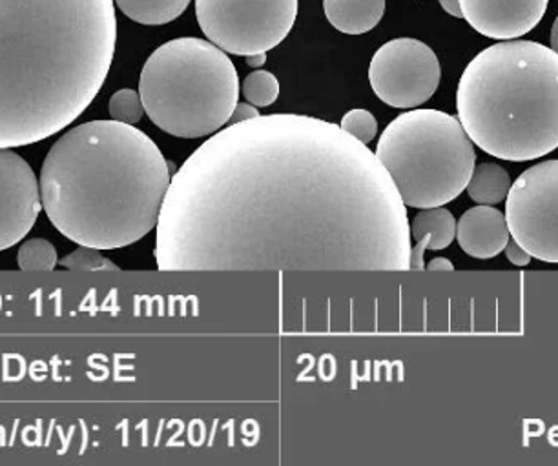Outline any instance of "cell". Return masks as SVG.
Returning a JSON list of instances; mask_svg holds the SVG:
<instances>
[{"instance_id":"cell-11","label":"cell","mask_w":558,"mask_h":466,"mask_svg":"<svg viewBox=\"0 0 558 466\" xmlns=\"http://www.w3.org/2000/svg\"><path fill=\"white\" fill-rule=\"evenodd\" d=\"M471 28L489 39L513 40L530 34L546 15L549 0H458Z\"/></svg>"},{"instance_id":"cell-9","label":"cell","mask_w":558,"mask_h":466,"mask_svg":"<svg viewBox=\"0 0 558 466\" xmlns=\"http://www.w3.org/2000/svg\"><path fill=\"white\" fill-rule=\"evenodd\" d=\"M441 68L435 51L418 39L389 40L368 66V83L376 97L392 108L413 110L440 86Z\"/></svg>"},{"instance_id":"cell-16","label":"cell","mask_w":558,"mask_h":466,"mask_svg":"<svg viewBox=\"0 0 558 466\" xmlns=\"http://www.w3.org/2000/svg\"><path fill=\"white\" fill-rule=\"evenodd\" d=\"M116 7L145 26H162L181 17L192 0H113Z\"/></svg>"},{"instance_id":"cell-6","label":"cell","mask_w":558,"mask_h":466,"mask_svg":"<svg viewBox=\"0 0 558 466\" xmlns=\"http://www.w3.org/2000/svg\"><path fill=\"white\" fill-rule=\"evenodd\" d=\"M376 157L397 184L403 205H449L468 188L476 167L475 145L458 116L440 110H409L381 134Z\"/></svg>"},{"instance_id":"cell-2","label":"cell","mask_w":558,"mask_h":466,"mask_svg":"<svg viewBox=\"0 0 558 466\" xmlns=\"http://www.w3.org/2000/svg\"><path fill=\"white\" fill-rule=\"evenodd\" d=\"M116 40L113 0H0V148L50 139L83 115Z\"/></svg>"},{"instance_id":"cell-25","label":"cell","mask_w":558,"mask_h":466,"mask_svg":"<svg viewBox=\"0 0 558 466\" xmlns=\"http://www.w3.org/2000/svg\"><path fill=\"white\" fill-rule=\"evenodd\" d=\"M440 4L452 17H462V10H460V2L458 0H440Z\"/></svg>"},{"instance_id":"cell-23","label":"cell","mask_w":558,"mask_h":466,"mask_svg":"<svg viewBox=\"0 0 558 466\" xmlns=\"http://www.w3.org/2000/svg\"><path fill=\"white\" fill-rule=\"evenodd\" d=\"M257 115H259L257 106L251 105V102H238L234 111H232V116H230L229 123H243V121H251V119H254V116Z\"/></svg>"},{"instance_id":"cell-7","label":"cell","mask_w":558,"mask_h":466,"mask_svg":"<svg viewBox=\"0 0 558 466\" xmlns=\"http://www.w3.org/2000/svg\"><path fill=\"white\" fill-rule=\"evenodd\" d=\"M196 17L213 45L232 56H257L291 34L298 0H196Z\"/></svg>"},{"instance_id":"cell-18","label":"cell","mask_w":558,"mask_h":466,"mask_svg":"<svg viewBox=\"0 0 558 466\" xmlns=\"http://www.w3.org/2000/svg\"><path fill=\"white\" fill-rule=\"evenodd\" d=\"M241 94L246 102L257 106V108H267L274 105L279 97V81L276 75L265 70L252 72L241 84Z\"/></svg>"},{"instance_id":"cell-12","label":"cell","mask_w":558,"mask_h":466,"mask_svg":"<svg viewBox=\"0 0 558 466\" xmlns=\"http://www.w3.org/2000/svg\"><path fill=\"white\" fill-rule=\"evenodd\" d=\"M457 240L468 256L493 259L502 254L511 233L502 211L495 206L478 205L458 219Z\"/></svg>"},{"instance_id":"cell-15","label":"cell","mask_w":558,"mask_h":466,"mask_svg":"<svg viewBox=\"0 0 558 466\" xmlns=\"http://www.w3.org/2000/svg\"><path fill=\"white\" fill-rule=\"evenodd\" d=\"M511 177L508 170L497 162H482L473 170L468 194L476 205H500L508 197L511 189Z\"/></svg>"},{"instance_id":"cell-26","label":"cell","mask_w":558,"mask_h":466,"mask_svg":"<svg viewBox=\"0 0 558 466\" xmlns=\"http://www.w3.org/2000/svg\"><path fill=\"white\" fill-rule=\"evenodd\" d=\"M265 61H267V53H257V56L246 57L248 66H262Z\"/></svg>"},{"instance_id":"cell-8","label":"cell","mask_w":558,"mask_h":466,"mask_svg":"<svg viewBox=\"0 0 558 466\" xmlns=\"http://www.w3.org/2000/svg\"><path fill=\"white\" fill-rule=\"evenodd\" d=\"M509 233L531 257L558 265V159L527 168L506 197Z\"/></svg>"},{"instance_id":"cell-14","label":"cell","mask_w":558,"mask_h":466,"mask_svg":"<svg viewBox=\"0 0 558 466\" xmlns=\"http://www.w3.org/2000/svg\"><path fill=\"white\" fill-rule=\"evenodd\" d=\"M324 8L327 21L338 32L362 35L380 24L386 0H324Z\"/></svg>"},{"instance_id":"cell-22","label":"cell","mask_w":558,"mask_h":466,"mask_svg":"<svg viewBox=\"0 0 558 466\" xmlns=\"http://www.w3.org/2000/svg\"><path fill=\"white\" fill-rule=\"evenodd\" d=\"M504 252H506V256H508L509 262L514 265V267H527V265L531 262V259H533L530 252L524 250V248H522V246H520L519 243L513 240V237L508 241V245H506Z\"/></svg>"},{"instance_id":"cell-5","label":"cell","mask_w":558,"mask_h":466,"mask_svg":"<svg viewBox=\"0 0 558 466\" xmlns=\"http://www.w3.org/2000/svg\"><path fill=\"white\" fill-rule=\"evenodd\" d=\"M140 95L157 128L199 139L229 124L240 99V77L227 51L210 40L181 37L148 57Z\"/></svg>"},{"instance_id":"cell-20","label":"cell","mask_w":558,"mask_h":466,"mask_svg":"<svg viewBox=\"0 0 558 466\" xmlns=\"http://www.w3.org/2000/svg\"><path fill=\"white\" fill-rule=\"evenodd\" d=\"M108 111H110V116H112L113 121L134 126L145 115V106H143V100H141L140 91H135V89H119V91L112 95Z\"/></svg>"},{"instance_id":"cell-4","label":"cell","mask_w":558,"mask_h":466,"mask_svg":"<svg viewBox=\"0 0 558 466\" xmlns=\"http://www.w3.org/2000/svg\"><path fill=\"white\" fill-rule=\"evenodd\" d=\"M458 121L473 145L504 161L525 162L558 148V53L533 40L481 51L457 89Z\"/></svg>"},{"instance_id":"cell-10","label":"cell","mask_w":558,"mask_h":466,"mask_svg":"<svg viewBox=\"0 0 558 466\" xmlns=\"http://www.w3.org/2000/svg\"><path fill=\"white\" fill-rule=\"evenodd\" d=\"M40 208L39 181L32 167L10 148H0V252L26 237Z\"/></svg>"},{"instance_id":"cell-24","label":"cell","mask_w":558,"mask_h":466,"mask_svg":"<svg viewBox=\"0 0 558 466\" xmlns=\"http://www.w3.org/2000/svg\"><path fill=\"white\" fill-rule=\"evenodd\" d=\"M425 270H429V272H454V265L446 257H436L425 267Z\"/></svg>"},{"instance_id":"cell-27","label":"cell","mask_w":558,"mask_h":466,"mask_svg":"<svg viewBox=\"0 0 558 466\" xmlns=\"http://www.w3.org/2000/svg\"><path fill=\"white\" fill-rule=\"evenodd\" d=\"M551 50L558 53V17L555 19L551 29Z\"/></svg>"},{"instance_id":"cell-21","label":"cell","mask_w":558,"mask_h":466,"mask_svg":"<svg viewBox=\"0 0 558 466\" xmlns=\"http://www.w3.org/2000/svg\"><path fill=\"white\" fill-rule=\"evenodd\" d=\"M341 130L347 134L352 135L354 139L360 140L363 145H368L371 140H375L378 134V123H376L375 115L371 111L357 110L347 111L345 116L341 119Z\"/></svg>"},{"instance_id":"cell-1","label":"cell","mask_w":558,"mask_h":466,"mask_svg":"<svg viewBox=\"0 0 558 466\" xmlns=\"http://www.w3.org/2000/svg\"><path fill=\"white\" fill-rule=\"evenodd\" d=\"M161 272H409L397 184L335 123L257 115L179 168L156 226Z\"/></svg>"},{"instance_id":"cell-3","label":"cell","mask_w":558,"mask_h":466,"mask_svg":"<svg viewBox=\"0 0 558 466\" xmlns=\"http://www.w3.org/2000/svg\"><path fill=\"white\" fill-rule=\"evenodd\" d=\"M172 175L156 143L132 124L89 121L51 146L40 203L75 245L118 250L157 226Z\"/></svg>"},{"instance_id":"cell-19","label":"cell","mask_w":558,"mask_h":466,"mask_svg":"<svg viewBox=\"0 0 558 466\" xmlns=\"http://www.w3.org/2000/svg\"><path fill=\"white\" fill-rule=\"evenodd\" d=\"M59 262L62 267L75 272H121V268L102 256L101 250L88 248V246H81L70 256L62 257Z\"/></svg>"},{"instance_id":"cell-13","label":"cell","mask_w":558,"mask_h":466,"mask_svg":"<svg viewBox=\"0 0 558 466\" xmlns=\"http://www.w3.org/2000/svg\"><path fill=\"white\" fill-rule=\"evenodd\" d=\"M411 226V237L416 245L411 248V267L409 270L420 272L425 270V250H444L457 237V219L444 206L424 208L414 217Z\"/></svg>"},{"instance_id":"cell-17","label":"cell","mask_w":558,"mask_h":466,"mask_svg":"<svg viewBox=\"0 0 558 466\" xmlns=\"http://www.w3.org/2000/svg\"><path fill=\"white\" fill-rule=\"evenodd\" d=\"M17 262L24 272H51L59 259L50 241L29 240L19 248Z\"/></svg>"}]
</instances>
